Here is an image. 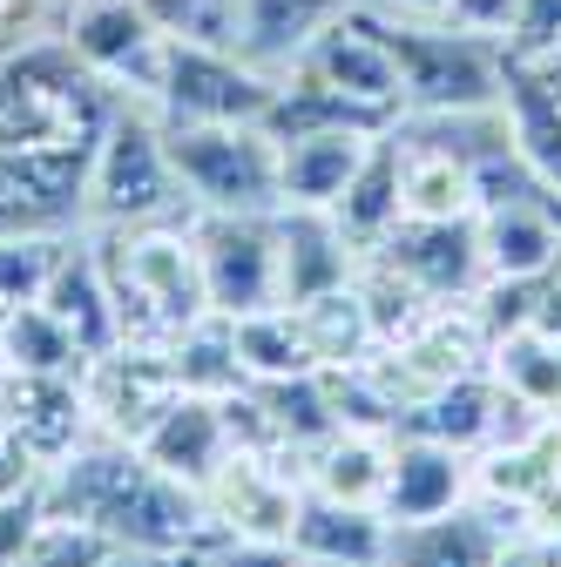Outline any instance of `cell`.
<instances>
[{
    "mask_svg": "<svg viewBox=\"0 0 561 567\" xmlns=\"http://www.w3.org/2000/svg\"><path fill=\"white\" fill-rule=\"evenodd\" d=\"M359 250L338 237L332 209H277V291L285 305H305L332 284H353Z\"/></svg>",
    "mask_w": 561,
    "mask_h": 567,
    "instance_id": "44dd1931",
    "label": "cell"
},
{
    "mask_svg": "<svg viewBox=\"0 0 561 567\" xmlns=\"http://www.w3.org/2000/svg\"><path fill=\"white\" fill-rule=\"evenodd\" d=\"M508 412H528V405H514L501 385H494V372H467V379H453V385H440V392H427V399H412L406 412H399V433H419V440H440V446H460V453H480V446H494V440H508V433H521L528 419H508ZM541 419V412H534Z\"/></svg>",
    "mask_w": 561,
    "mask_h": 567,
    "instance_id": "9a60e30c",
    "label": "cell"
},
{
    "mask_svg": "<svg viewBox=\"0 0 561 567\" xmlns=\"http://www.w3.org/2000/svg\"><path fill=\"white\" fill-rule=\"evenodd\" d=\"M399 217L406 224H460L480 217V183H473V150L453 142H406L399 128Z\"/></svg>",
    "mask_w": 561,
    "mask_h": 567,
    "instance_id": "d6986e66",
    "label": "cell"
},
{
    "mask_svg": "<svg viewBox=\"0 0 561 567\" xmlns=\"http://www.w3.org/2000/svg\"><path fill=\"white\" fill-rule=\"evenodd\" d=\"M353 284H359V298H366V318H373V331H379V351L386 344H399L412 324H427L440 305L419 291L412 277H399L386 257H359V270H353Z\"/></svg>",
    "mask_w": 561,
    "mask_h": 567,
    "instance_id": "d6a6232c",
    "label": "cell"
},
{
    "mask_svg": "<svg viewBox=\"0 0 561 567\" xmlns=\"http://www.w3.org/2000/svg\"><path fill=\"white\" fill-rule=\"evenodd\" d=\"M501 54H514V61H561V0H521L514 34L501 41Z\"/></svg>",
    "mask_w": 561,
    "mask_h": 567,
    "instance_id": "8d00e7d4",
    "label": "cell"
},
{
    "mask_svg": "<svg viewBox=\"0 0 561 567\" xmlns=\"http://www.w3.org/2000/svg\"><path fill=\"white\" fill-rule=\"evenodd\" d=\"M487 372H494V385L528 405V412H561V344L534 324L508 331L487 344Z\"/></svg>",
    "mask_w": 561,
    "mask_h": 567,
    "instance_id": "4dcf8cb0",
    "label": "cell"
},
{
    "mask_svg": "<svg viewBox=\"0 0 561 567\" xmlns=\"http://www.w3.org/2000/svg\"><path fill=\"white\" fill-rule=\"evenodd\" d=\"M190 237H196V264H203L210 318H244L264 305H285V291H277V209L271 217L190 209Z\"/></svg>",
    "mask_w": 561,
    "mask_h": 567,
    "instance_id": "52a82bcc",
    "label": "cell"
},
{
    "mask_svg": "<svg viewBox=\"0 0 561 567\" xmlns=\"http://www.w3.org/2000/svg\"><path fill=\"white\" fill-rule=\"evenodd\" d=\"M61 48L75 54L82 75L102 82L109 95L156 109L170 28L143 8V0H75V8H68V21H61Z\"/></svg>",
    "mask_w": 561,
    "mask_h": 567,
    "instance_id": "8992f818",
    "label": "cell"
},
{
    "mask_svg": "<svg viewBox=\"0 0 561 567\" xmlns=\"http://www.w3.org/2000/svg\"><path fill=\"white\" fill-rule=\"evenodd\" d=\"M501 128L508 150L561 196V61L501 54Z\"/></svg>",
    "mask_w": 561,
    "mask_h": 567,
    "instance_id": "2e32d148",
    "label": "cell"
},
{
    "mask_svg": "<svg viewBox=\"0 0 561 567\" xmlns=\"http://www.w3.org/2000/svg\"><path fill=\"white\" fill-rule=\"evenodd\" d=\"M373 135L379 128H353V122L285 135L277 142V209H332L345 196V183L359 176Z\"/></svg>",
    "mask_w": 561,
    "mask_h": 567,
    "instance_id": "e0dca14e",
    "label": "cell"
},
{
    "mask_svg": "<svg viewBox=\"0 0 561 567\" xmlns=\"http://www.w3.org/2000/svg\"><path fill=\"white\" fill-rule=\"evenodd\" d=\"M534 331H548L561 344V270L541 277V298H534Z\"/></svg>",
    "mask_w": 561,
    "mask_h": 567,
    "instance_id": "7bdbcfd3",
    "label": "cell"
},
{
    "mask_svg": "<svg viewBox=\"0 0 561 567\" xmlns=\"http://www.w3.org/2000/svg\"><path fill=\"white\" fill-rule=\"evenodd\" d=\"M176 203H183V183L163 150V115L143 102L109 109L89 156V189H82L89 224H156Z\"/></svg>",
    "mask_w": 561,
    "mask_h": 567,
    "instance_id": "5b68a950",
    "label": "cell"
},
{
    "mask_svg": "<svg viewBox=\"0 0 561 567\" xmlns=\"http://www.w3.org/2000/svg\"><path fill=\"white\" fill-rule=\"evenodd\" d=\"M135 453H143L156 473H170V480H183V486H196L203 493V480L224 466V453H231V419H224V399H210V392H176L163 412H156V425L143 440H135Z\"/></svg>",
    "mask_w": 561,
    "mask_h": 567,
    "instance_id": "ac0fdd59",
    "label": "cell"
},
{
    "mask_svg": "<svg viewBox=\"0 0 561 567\" xmlns=\"http://www.w3.org/2000/svg\"><path fill=\"white\" fill-rule=\"evenodd\" d=\"M0 372L8 379H82L89 351L68 338L41 305H21L0 318Z\"/></svg>",
    "mask_w": 561,
    "mask_h": 567,
    "instance_id": "f546056e",
    "label": "cell"
},
{
    "mask_svg": "<svg viewBox=\"0 0 561 567\" xmlns=\"http://www.w3.org/2000/svg\"><path fill=\"white\" fill-rule=\"evenodd\" d=\"M176 392H183L176 359L156 351V344H115V351H102V359H89V372H82V399H89L95 433L102 440H129V446L150 433L156 412Z\"/></svg>",
    "mask_w": 561,
    "mask_h": 567,
    "instance_id": "7c38bea8",
    "label": "cell"
},
{
    "mask_svg": "<svg viewBox=\"0 0 561 567\" xmlns=\"http://www.w3.org/2000/svg\"><path fill=\"white\" fill-rule=\"evenodd\" d=\"M480 365H487V324L473 318V305H440L427 324H412L399 344H386L379 359H373V372L399 399V412L412 399H427V392L480 372Z\"/></svg>",
    "mask_w": 561,
    "mask_h": 567,
    "instance_id": "8fae6325",
    "label": "cell"
},
{
    "mask_svg": "<svg viewBox=\"0 0 561 567\" xmlns=\"http://www.w3.org/2000/svg\"><path fill=\"white\" fill-rule=\"evenodd\" d=\"M271 102H277V82L257 61H244L237 48H217V41L170 34L163 89H156L163 122H264Z\"/></svg>",
    "mask_w": 561,
    "mask_h": 567,
    "instance_id": "ba28073f",
    "label": "cell"
},
{
    "mask_svg": "<svg viewBox=\"0 0 561 567\" xmlns=\"http://www.w3.org/2000/svg\"><path fill=\"white\" fill-rule=\"evenodd\" d=\"M514 14H521V0H447V28L473 34V41H508L514 34Z\"/></svg>",
    "mask_w": 561,
    "mask_h": 567,
    "instance_id": "74e56055",
    "label": "cell"
},
{
    "mask_svg": "<svg viewBox=\"0 0 561 567\" xmlns=\"http://www.w3.org/2000/svg\"><path fill=\"white\" fill-rule=\"evenodd\" d=\"M224 324H231L237 365H244L251 385H277V379H305V372H318L292 305H264V311H244V318H224Z\"/></svg>",
    "mask_w": 561,
    "mask_h": 567,
    "instance_id": "f1b7e54d",
    "label": "cell"
},
{
    "mask_svg": "<svg viewBox=\"0 0 561 567\" xmlns=\"http://www.w3.org/2000/svg\"><path fill=\"white\" fill-rule=\"evenodd\" d=\"M170 359H176L183 392L231 399V392H244V385H251V379H244V365H237V344H231V324H224V318H203L190 338H176V344H170Z\"/></svg>",
    "mask_w": 561,
    "mask_h": 567,
    "instance_id": "836d02e7",
    "label": "cell"
},
{
    "mask_svg": "<svg viewBox=\"0 0 561 567\" xmlns=\"http://www.w3.org/2000/svg\"><path fill=\"white\" fill-rule=\"evenodd\" d=\"M0 419L34 446L41 466L68 460L89 433V399H82V379H8L0 372Z\"/></svg>",
    "mask_w": 561,
    "mask_h": 567,
    "instance_id": "ffe728a7",
    "label": "cell"
},
{
    "mask_svg": "<svg viewBox=\"0 0 561 567\" xmlns=\"http://www.w3.org/2000/svg\"><path fill=\"white\" fill-rule=\"evenodd\" d=\"M332 224H338V237L353 244L359 257H373L392 237V224H399V122L373 135L359 176L345 183V196L332 203Z\"/></svg>",
    "mask_w": 561,
    "mask_h": 567,
    "instance_id": "d4e9b609",
    "label": "cell"
},
{
    "mask_svg": "<svg viewBox=\"0 0 561 567\" xmlns=\"http://www.w3.org/2000/svg\"><path fill=\"white\" fill-rule=\"evenodd\" d=\"M386 466H392V433L338 425L305 453V493H325V501H345V507H379Z\"/></svg>",
    "mask_w": 561,
    "mask_h": 567,
    "instance_id": "484cf974",
    "label": "cell"
},
{
    "mask_svg": "<svg viewBox=\"0 0 561 567\" xmlns=\"http://www.w3.org/2000/svg\"><path fill=\"white\" fill-rule=\"evenodd\" d=\"M379 8H392L406 21H447V0H379Z\"/></svg>",
    "mask_w": 561,
    "mask_h": 567,
    "instance_id": "ee69618b",
    "label": "cell"
},
{
    "mask_svg": "<svg viewBox=\"0 0 561 567\" xmlns=\"http://www.w3.org/2000/svg\"><path fill=\"white\" fill-rule=\"evenodd\" d=\"M41 514L95 527L115 554H150V560H176L210 527L203 493L156 473L129 440L75 446L68 460H54L41 473Z\"/></svg>",
    "mask_w": 561,
    "mask_h": 567,
    "instance_id": "6da1fadb",
    "label": "cell"
},
{
    "mask_svg": "<svg viewBox=\"0 0 561 567\" xmlns=\"http://www.w3.org/2000/svg\"><path fill=\"white\" fill-rule=\"evenodd\" d=\"M41 486L34 493H21V501H0V567H14L21 554H28V540L41 534Z\"/></svg>",
    "mask_w": 561,
    "mask_h": 567,
    "instance_id": "ab89813d",
    "label": "cell"
},
{
    "mask_svg": "<svg viewBox=\"0 0 561 567\" xmlns=\"http://www.w3.org/2000/svg\"><path fill=\"white\" fill-rule=\"evenodd\" d=\"M345 0H237V48L244 54H298Z\"/></svg>",
    "mask_w": 561,
    "mask_h": 567,
    "instance_id": "1f68e13d",
    "label": "cell"
},
{
    "mask_svg": "<svg viewBox=\"0 0 561 567\" xmlns=\"http://www.w3.org/2000/svg\"><path fill=\"white\" fill-rule=\"evenodd\" d=\"M109 540L95 527H75V520H41V534L28 540V554L14 567H109Z\"/></svg>",
    "mask_w": 561,
    "mask_h": 567,
    "instance_id": "d590c367",
    "label": "cell"
},
{
    "mask_svg": "<svg viewBox=\"0 0 561 567\" xmlns=\"http://www.w3.org/2000/svg\"><path fill=\"white\" fill-rule=\"evenodd\" d=\"M392 547V520L379 507H345L325 493H305V514L292 534V554L312 567H386Z\"/></svg>",
    "mask_w": 561,
    "mask_h": 567,
    "instance_id": "603a6c76",
    "label": "cell"
},
{
    "mask_svg": "<svg viewBox=\"0 0 561 567\" xmlns=\"http://www.w3.org/2000/svg\"><path fill=\"white\" fill-rule=\"evenodd\" d=\"M521 534H548V540H561V480H548L534 501L521 507Z\"/></svg>",
    "mask_w": 561,
    "mask_h": 567,
    "instance_id": "b9f144b4",
    "label": "cell"
},
{
    "mask_svg": "<svg viewBox=\"0 0 561 567\" xmlns=\"http://www.w3.org/2000/svg\"><path fill=\"white\" fill-rule=\"evenodd\" d=\"M467 501H473V453L419 440V433H392V466H386V493H379V514L392 527L447 520Z\"/></svg>",
    "mask_w": 561,
    "mask_h": 567,
    "instance_id": "4fadbf2b",
    "label": "cell"
},
{
    "mask_svg": "<svg viewBox=\"0 0 561 567\" xmlns=\"http://www.w3.org/2000/svg\"><path fill=\"white\" fill-rule=\"evenodd\" d=\"M379 34L399 61V89L412 115L467 122V115L501 109V48L494 41H473L447 21H379Z\"/></svg>",
    "mask_w": 561,
    "mask_h": 567,
    "instance_id": "3957f363",
    "label": "cell"
},
{
    "mask_svg": "<svg viewBox=\"0 0 561 567\" xmlns=\"http://www.w3.org/2000/svg\"><path fill=\"white\" fill-rule=\"evenodd\" d=\"M163 150L190 209H277V142L264 122H163Z\"/></svg>",
    "mask_w": 561,
    "mask_h": 567,
    "instance_id": "277c9868",
    "label": "cell"
},
{
    "mask_svg": "<svg viewBox=\"0 0 561 567\" xmlns=\"http://www.w3.org/2000/svg\"><path fill=\"white\" fill-rule=\"evenodd\" d=\"M41 460H34V446L14 433L8 419H0V501H21V493H34L41 486Z\"/></svg>",
    "mask_w": 561,
    "mask_h": 567,
    "instance_id": "f35d334b",
    "label": "cell"
},
{
    "mask_svg": "<svg viewBox=\"0 0 561 567\" xmlns=\"http://www.w3.org/2000/svg\"><path fill=\"white\" fill-rule=\"evenodd\" d=\"M386 257L399 277H412L434 305H467L480 284H487V257H480V224L460 217V224H392V237L373 250Z\"/></svg>",
    "mask_w": 561,
    "mask_h": 567,
    "instance_id": "5bb4252c",
    "label": "cell"
},
{
    "mask_svg": "<svg viewBox=\"0 0 561 567\" xmlns=\"http://www.w3.org/2000/svg\"><path fill=\"white\" fill-rule=\"evenodd\" d=\"M501 534L480 507H460L447 520H419V527H392L386 567H494Z\"/></svg>",
    "mask_w": 561,
    "mask_h": 567,
    "instance_id": "83f0119b",
    "label": "cell"
},
{
    "mask_svg": "<svg viewBox=\"0 0 561 567\" xmlns=\"http://www.w3.org/2000/svg\"><path fill=\"white\" fill-rule=\"evenodd\" d=\"M89 250H95V270L109 284L122 344L170 351L176 338H190L210 318L190 217L183 224L176 217H156V224H95Z\"/></svg>",
    "mask_w": 561,
    "mask_h": 567,
    "instance_id": "7a4b0ae2",
    "label": "cell"
},
{
    "mask_svg": "<svg viewBox=\"0 0 561 567\" xmlns=\"http://www.w3.org/2000/svg\"><path fill=\"white\" fill-rule=\"evenodd\" d=\"M494 567H561V540H548V534H508L501 554H494Z\"/></svg>",
    "mask_w": 561,
    "mask_h": 567,
    "instance_id": "60d3db41",
    "label": "cell"
},
{
    "mask_svg": "<svg viewBox=\"0 0 561 567\" xmlns=\"http://www.w3.org/2000/svg\"><path fill=\"white\" fill-rule=\"evenodd\" d=\"M473 224H480L487 277H548V270H561V203H534V196L487 203Z\"/></svg>",
    "mask_w": 561,
    "mask_h": 567,
    "instance_id": "7402d4cb",
    "label": "cell"
},
{
    "mask_svg": "<svg viewBox=\"0 0 561 567\" xmlns=\"http://www.w3.org/2000/svg\"><path fill=\"white\" fill-rule=\"evenodd\" d=\"M292 68H305L318 89H332L338 102H353V109L373 115L379 128H392V122L406 115L399 61H392V48H386V34H379V14L353 8V0H345V8L292 54Z\"/></svg>",
    "mask_w": 561,
    "mask_h": 567,
    "instance_id": "30bf717a",
    "label": "cell"
},
{
    "mask_svg": "<svg viewBox=\"0 0 561 567\" xmlns=\"http://www.w3.org/2000/svg\"><path fill=\"white\" fill-rule=\"evenodd\" d=\"M41 311L75 338L89 359H102V351H115L122 344V324H115V305H109V284H102V270H95V250L82 244H61V257H54V270H48V291H41Z\"/></svg>",
    "mask_w": 561,
    "mask_h": 567,
    "instance_id": "cb8c5ba5",
    "label": "cell"
},
{
    "mask_svg": "<svg viewBox=\"0 0 561 567\" xmlns=\"http://www.w3.org/2000/svg\"><path fill=\"white\" fill-rule=\"evenodd\" d=\"M54 257H61V244L48 230H8L0 237V318L21 311V305H41Z\"/></svg>",
    "mask_w": 561,
    "mask_h": 567,
    "instance_id": "e575fe53",
    "label": "cell"
},
{
    "mask_svg": "<svg viewBox=\"0 0 561 567\" xmlns=\"http://www.w3.org/2000/svg\"><path fill=\"white\" fill-rule=\"evenodd\" d=\"M298 311V331L312 344V365L318 372H359L379 359V331L366 318V298H359V284H332V291L292 305Z\"/></svg>",
    "mask_w": 561,
    "mask_h": 567,
    "instance_id": "4316f807",
    "label": "cell"
},
{
    "mask_svg": "<svg viewBox=\"0 0 561 567\" xmlns=\"http://www.w3.org/2000/svg\"><path fill=\"white\" fill-rule=\"evenodd\" d=\"M203 514L237 540L292 547L298 514H305V466L271 453V446H231L224 466L203 480Z\"/></svg>",
    "mask_w": 561,
    "mask_h": 567,
    "instance_id": "9c48e42d",
    "label": "cell"
}]
</instances>
